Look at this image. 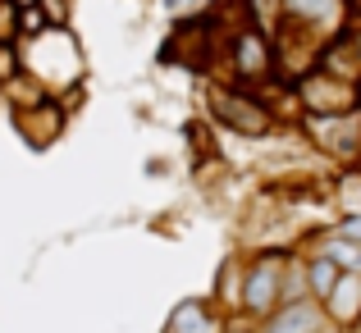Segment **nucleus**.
I'll use <instances>...</instances> for the list:
<instances>
[{
  "label": "nucleus",
  "instance_id": "obj_1",
  "mask_svg": "<svg viewBox=\"0 0 361 333\" xmlns=\"http://www.w3.org/2000/svg\"><path fill=\"white\" fill-rule=\"evenodd\" d=\"M311 283H316V288H329V283H334V270H329V260H320L316 270H311Z\"/></svg>",
  "mask_w": 361,
  "mask_h": 333
},
{
  "label": "nucleus",
  "instance_id": "obj_2",
  "mask_svg": "<svg viewBox=\"0 0 361 333\" xmlns=\"http://www.w3.org/2000/svg\"><path fill=\"white\" fill-rule=\"evenodd\" d=\"M348 237H361V215H357V220H348Z\"/></svg>",
  "mask_w": 361,
  "mask_h": 333
}]
</instances>
